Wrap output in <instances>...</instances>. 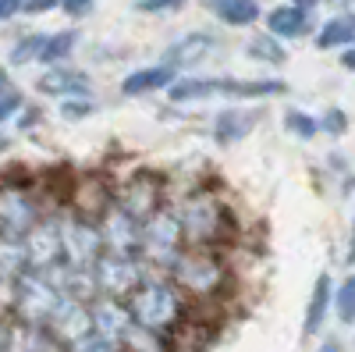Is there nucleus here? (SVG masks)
Here are the masks:
<instances>
[{
	"label": "nucleus",
	"instance_id": "obj_1",
	"mask_svg": "<svg viewBox=\"0 0 355 352\" xmlns=\"http://www.w3.org/2000/svg\"><path fill=\"white\" fill-rule=\"evenodd\" d=\"M128 306H132L135 324L150 328V331H157L164 338H174L192 320L185 292L178 288L171 278H164V274H150V278H146L142 288L128 299Z\"/></svg>",
	"mask_w": 355,
	"mask_h": 352
},
{
	"label": "nucleus",
	"instance_id": "obj_2",
	"mask_svg": "<svg viewBox=\"0 0 355 352\" xmlns=\"http://www.w3.org/2000/svg\"><path fill=\"white\" fill-rule=\"evenodd\" d=\"M64 299L68 296L57 281V271H25L4 285V313L36 328H50Z\"/></svg>",
	"mask_w": 355,
	"mask_h": 352
},
{
	"label": "nucleus",
	"instance_id": "obj_3",
	"mask_svg": "<svg viewBox=\"0 0 355 352\" xmlns=\"http://www.w3.org/2000/svg\"><path fill=\"white\" fill-rule=\"evenodd\" d=\"M171 281L185 292L189 303L210 306L220 303L231 288V271L220 249H185V256L178 260V267L171 271Z\"/></svg>",
	"mask_w": 355,
	"mask_h": 352
},
{
	"label": "nucleus",
	"instance_id": "obj_4",
	"mask_svg": "<svg viewBox=\"0 0 355 352\" xmlns=\"http://www.w3.org/2000/svg\"><path fill=\"white\" fill-rule=\"evenodd\" d=\"M174 214L185 228L192 249H220L231 239V214L214 192H189L174 203Z\"/></svg>",
	"mask_w": 355,
	"mask_h": 352
},
{
	"label": "nucleus",
	"instance_id": "obj_5",
	"mask_svg": "<svg viewBox=\"0 0 355 352\" xmlns=\"http://www.w3.org/2000/svg\"><path fill=\"white\" fill-rule=\"evenodd\" d=\"M185 249H189V239H185V228H182V221H178L174 207H164L160 214H153L142 224L139 260L146 263L150 274L171 278V271L178 267V260L185 256Z\"/></svg>",
	"mask_w": 355,
	"mask_h": 352
},
{
	"label": "nucleus",
	"instance_id": "obj_6",
	"mask_svg": "<svg viewBox=\"0 0 355 352\" xmlns=\"http://www.w3.org/2000/svg\"><path fill=\"white\" fill-rule=\"evenodd\" d=\"M46 214L40 210L36 192H28V185L11 182L4 185V199H0V242H25V235L33 231Z\"/></svg>",
	"mask_w": 355,
	"mask_h": 352
},
{
	"label": "nucleus",
	"instance_id": "obj_7",
	"mask_svg": "<svg viewBox=\"0 0 355 352\" xmlns=\"http://www.w3.org/2000/svg\"><path fill=\"white\" fill-rule=\"evenodd\" d=\"M93 278H96V288L100 296L107 299H117V303H128L135 292L142 288V281L150 278L146 263L139 256H117V253H103L100 263L93 267Z\"/></svg>",
	"mask_w": 355,
	"mask_h": 352
},
{
	"label": "nucleus",
	"instance_id": "obj_8",
	"mask_svg": "<svg viewBox=\"0 0 355 352\" xmlns=\"http://www.w3.org/2000/svg\"><path fill=\"white\" fill-rule=\"evenodd\" d=\"M61 235H64V267L71 271H93L100 256L107 253L100 224L82 214L61 217Z\"/></svg>",
	"mask_w": 355,
	"mask_h": 352
},
{
	"label": "nucleus",
	"instance_id": "obj_9",
	"mask_svg": "<svg viewBox=\"0 0 355 352\" xmlns=\"http://www.w3.org/2000/svg\"><path fill=\"white\" fill-rule=\"evenodd\" d=\"M114 203L125 214H132L139 224H146L153 214H160L167 207V203H164V178H157L153 171H135L128 182L117 185Z\"/></svg>",
	"mask_w": 355,
	"mask_h": 352
},
{
	"label": "nucleus",
	"instance_id": "obj_10",
	"mask_svg": "<svg viewBox=\"0 0 355 352\" xmlns=\"http://www.w3.org/2000/svg\"><path fill=\"white\" fill-rule=\"evenodd\" d=\"M25 253H28V271H57V267H64L61 217L46 214L33 231H28L25 235Z\"/></svg>",
	"mask_w": 355,
	"mask_h": 352
},
{
	"label": "nucleus",
	"instance_id": "obj_11",
	"mask_svg": "<svg viewBox=\"0 0 355 352\" xmlns=\"http://www.w3.org/2000/svg\"><path fill=\"white\" fill-rule=\"evenodd\" d=\"M0 352H68V345L50 328H36L4 313V349Z\"/></svg>",
	"mask_w": 355,
	"mask_h": 352
},
{
	"label": "nucleus",
	"instance_id": "obj_12",
	"mask_svg": "<svg viewBox=\"0 0 355 352\" xmlns=\"http://www.w3.org/2000/svg\"><path fill=\"white\" fill-rule=\"evenodd\" d=\"M100 231H103L107 253L139 256V249H142V224H139L132 214H125L121 207H117V203L100 217Z\"/></svg>",
	"mask_w": 355,
	"mask_h": 352
},
{
	"label": "nucleus",
	"instance_id": "obj_13",
	"mask_svg": "<svg viewBox=\"0 0 355 352\" xmlns=\"http://www.w3.org/2000/svg\"><path fill=\"white\" fill-rule=\"evenodd\" d=\"M220 47V40L214 33H185L182 40H174L167 50H164V61L167 68L182 72V68H199L202 61H210L214 50Z\"/></svg>",
	"mask_w": 355,
	"mask_h": 352
},
{
	"label": "nucleus",
	"instance_id": "obj_14",
	"mask_svg": "<svg viewBox=\"0 0 355 352\" xmlns=\"http://www.w3.org/2000/svg\"><path fill=\"white\" fill-rule=\"evenodd\" d=\"M36 90L43 97H57V100H82V97H93V82H89L85 72L78 68H68V65H57V68H46L40 78H36Z\"/></svg>",
	"mask_w": 355,
	"mask_h": 352
},
{
	"label": "nucleus",
	"instance_id": "obj_15",
	"mask_svg": "<svg viewBox=\"0 0 355 352\" xmlns=\"http://www.w3.org/2000/svg\"><path fill=\"white\" fill-rule=\"evenodd\" d=\"M50 331L61 338L64 345H75L89 335H96V324H93V303H78V299H64L61 310H57Z\"/></svg>",
	"mask_w": 355,
	"mask_h": 352
},
{
	"label": "nucleus",
	"instance_id": "obj_16",
	"mask_svg": "<svg viewBox=\"0 0 355 352\" xmlns=\"http://www.w3.org/2000/svg\"><path fill=\"white\" fill-rule=\"evenodd\" d=\"M93 324H96V335H100V338L121 345L125 335L135 328V317H132V306H128V303H117V299L100 296V299L93 303Z\"/></svg>",
	"mask_w": 355,
	"mask_h": 352
},
{
	"label": "nucleus",
	"instance_id": "obj_17",
	"mask_svg": "<svg viewBox=\"0 0 355 352\" xmlns=\"http://www.w3.org/2000/svg\"><path fill=\"white\" fill-rule=\"evenodd\" d=\"M256 125H259V110H252V107H224V110L214 114V142L217 146H234V142H242Z\"/></svg>",
	"mask_w": 355,
	"mask_h": 352
},
{
	"label": "nucleus",
	"instance_id": "obj_18",
	"mask_svg": "<svg viewBox=\"0 0 355 352\" xmlns=\"http://www.w3.org/2000/svg\"><path fill=\"white\" fill-rule=\"evenodd\" d=\"M334 278L327 271H320L313 288H309V303H306V320H302V335H320V328L327 324V317L334 310Z\"/></svg>",
	"mask_w": 355,
	"mask_h": 352
},
{
	"label": "nucleus",
	"instance_id": "obj_19",
	"mask_svg": "<svg viewBox=\"0 0 355 352\" xmlns=\"http://www.w3.org/2000/svg\"><path fill=\"white\" fill-rule=\"evenodd\" d=\"M178 82V72L167 68V65H150V68H135L125 75L121 82V93L125 97H150V93H167L171 85Z\"/></svg>",
	"mask_w": 355,
	"mask_h": 352
},
{
	"label": "nucleus",
	"instance_id": "obj_20",
	"mask_svg": "<svg viewBox=\"0 0 355 352\" xmlns=\"http://www.w3.org/2000/svg\"><path fill=\"white\" fill-rule=\"evenodd\" d=\"M309 28H313V15L295 4H277L274 11H266V33H274L277 40H302Z\"/></svg>",
	"mask_w": 355,
	"mask_h": 352
},
{
	"label": "nucleus",
	"instance_id": "obj_21",
	"mask_svg": "<svg viewBox=\"0 0 355 352\" xmlns=\"http://www.w3.org/2000/svg\"><path fill=\"white\" fill-rule=\"evenodd\" d=\"M316 47L320 50H348V47H355V11H338L334 18L320 22Z\"/></svg>",
	"mask_w": 355,
	"mask_h": 352
},
{
	"label": "nucleus",
	"instance_id": "obj_22",
	"mask_svg": "<svg viewBox=\"0 0 355 352\" xmlns=\"http://www.w3.org/2000/svg\"><path fill=\"white\" fill-rule=\"evenodd\" d=\"M288 85L281 78H220V97L231 100H266L281 97Z\"/></svg>",
	"mask_w": 355,
	"mask_h": 352
},
{
	"label": "nucleus",
	"instance_id": "obj_23",
	"mask_svg": "<svg viewBox=\"0 0 355 352\" xmlns=\"http://www.w3.org/2000/svg\"><path fill=\"white\" fill-rule=\"evenodd\" d=\"M206 11L231 28H249L259 22V0H206Z\"/></svg>",
	"mask_w": 355,
	"mask_h": 352
},
{
	"label": "nucleus",
	"instance_id": "obj_24",
	"mask_svg": "<svg viewBox=\"0 0 355 352\" xmlns=\"http://www.w3.org/2000/svg\"><path fill=\"white\" fill-rule=\"evenodd\" d=\"M210 97H220V78H210V75H185L167 90L171 103H199Z\"/></svg>",
	"mask_w": 355,
	"mask_h": 352
},
{
	"label": "nucleus",
	"instance_id": "obj_25",
	"mask_svg": "<svg viewBox=\"0 0 355 352\" xmlns=\"http://www.w3.org/2000/svg\"><path fill=\"white\" fill-rule=\"evenodd\" d=\"M245 53L259 65H284L288 61V50H284V40H277L274 33H256L249 43H245Z\"/></svg>",
	"mask_w": 355,
	"mask_h": 352
},
{
	"label": "nucleus",
	"instance_id": "obj_26",
	"mask_svg": "<svg viewBox=\"0 0 355 352\" xmlns=\"http://www.w3.org/2000/svg\"><path fill=\"white\" fill-rule=\"evenodd\" d=\"M117 349L121 352H174V342L157 335V331H150V328H142V324H135Z\"/></svg>",
	"mask_w": 355,
	"mask_h": 352
},
{
	"label": "nucleus",
	"instance_id": "obj_27",
	"mask_svg": "<svg viewBox=\"0 0 355 352\" xmlns=\"http://www.w3.org/2000/svg\"><path fill=\"white\" fill-rule=\"evenodd\" d=\"M46 33H25L11 43L8 50V65H33V61H43V50H46Z\"/></svg>",
	"mask_w": 355,
	"mask_h": 352
},
{
	"label": "nucleus",
	"instance_id": "obj_28",
	"mask_svg": "<svg viewBox=\"0 0 355 352\" xmlns=\"http://www.w3.org/2000/svg\"><path fill=\"white\" fill-rule=\"evenodd\" d=\"M75 47H78V33H75V28H61V33H50L46 50H43V61H40V65H46V68L64 65L68 57L75 53Z\"/></svg>",
	"mask_w": 355,
	"mask_h": 352
},
{
	"label": "nucleus",
	"instance_id": "obj_29",
	"mask_svg": "<svg viewBox=\"0 0 355 352\" xmlns=\"http://www.w3.org/2000/svg\"><path fill=\"white\" fill-rule=\"evenodd\" d=\"M284 128H288L295 139H302V142H309L313 135L323 132V128H320V117H313V114H306V110H299V107H288V110H284Z\"/></svg>",
	"mask_w": 355,
	"mask_h": 352
},
{
	"label": "nucleus",
	"instance_id": "obj_30",
	"mask_svg": "<svg viewBox=\"0 0 355 352\" xmlns=\"http://www.w3.org/2000/svg\"><path fill=\"white\" fill-rule=\"evenodd\" d=\"M334 313H338L341 324H355V271L334 292Z\"/></svg>",
	"mask_w": 355,
	"mask_h": 352
},
{
	"label": "nucleus",
	"instance_id": "obj_31",
	"mask_svg": "<svg viewBox=\"0 0 355 352\" xmlns=\"http://www.w3.org/2000/svg\"><path fill=\"white\" fill-rule=\"evenodd\" d=\"M21 110H25V97L15 90L11 75L4 72V75H0V121H11V117L21 114Z\"/></svg>",
	"mask_w": 355,
	"mask_h": 352
},
{
	"label": "nucleus",
	"instance_id": "obj_32",
	"mask_svg": "<svg viewBox=\"0 0 355 352\" xmlns=\"http://www.w3.org/2000/svg\"><path fill=\"white\" fill-rule=\"evenodd\" d=\"M93 114H96V100H93V97L64 100V103H61V117H68V121H82V117H93Z\"/></svg>",
	"mask_w": 355,
	"mask_h": 352
},
{
	"label": "nucleus",
	"instance_id": "obj_33",
	"mask_svg": "<svg viewBox=\"0 0 355 352\" xmlns=\"http://www.w3.org/2000/svg\"><path fill=\"white\" fill-rule=\"evenodd\" d=\"M320 128L327 132V135H334V139H338V135H345V132H348V114H345V110H338V107H331L327 114L320 117Z\"/></svg>",
	"mask_w": 355,
	"mask_h": 352
},
{
	"label": "nucleus",
	"instance_id": "obj_34",
	"mask_svg": "<svg viewBox=\"0 0 355 352\" xmlns=\"http://www.w3.org/2000/svg\"><path fill=\"white\" fill-rule=\"evenodd\" d=\"M189 0H135V8L146 15H167V11H182Z\"/></svg>",
	"mask_w": 355,
	"mask_h": 352
},
{
	"label": "nucleus",
	"instance_id": "obj_35",
	"mask_svg": "<svg viewBox=\"0 0 355 352\" xmlns=\"http://www.w3.org/2000/svg\"><path fill=\"white\" fill-rule=\"evenodd\" d=\"M68 352H121V349H117L114 342H107V338H100V335H89V338L68 345Z\"/></svg>",
	"mask_w": 355,
	"mask_h": 352
},
{
	"label": "nucleus",
	"instance_id": "obj_36",
	"mask_svg": "<svg viewBox=\"0 0 355 352\" xmlns=\"http://www.w3.org/2000/svg\"><path fill=\"white\" fill-rule=\"evenodd\" d=\"M93 8H96V0H61V11L68 18H85Z\"/></svg>",
	"mask_w": 355,
	"mask_h": 352
},
{
	"label": "nucleus",
	"instance_id": "obj_37",
	"mask_svg": "<svg viewBox=\"0 0 355 352\" xmlns=\"http://www.w3.org/2000/svg\"><path fill=\"white\" fill-rule=\"evenodd\" d=\"M53 8H61V0H25L21 4V15H46Z\"/></svg>",
	"mask_w": 355,
	"mask_h": 352
},
{
	"label": "nucleus",
	"instance_id": "obj_38",
	"mask_svg": "<svg viewBox=\"0 0 355 352\" xmlns=\"http://www.w3.org/2000/svg\"><path fill=\"white\" fill-rule=\"evenodd\" d=\"M21 4H25V0H0V18L11 22L15 15H21Z\"/></svg>",
	"mask_w": 355,
	"mask_h": 352
},
{
	"label": "nucleus",
	"instance_id": "obj_39",
	"mask_svg": "<svg viewBox=\"0 0 355 352\" xmlns=\"http://www.w3.org/2000/svg\"><path fill=\"white\" fill-rule=\"evenodd\" d=\"M345 267H355V217H352V231H348V249H345Z\"/></svg>",
	"mask_w": 355,
	"mask_h": 352
},
{
	"label": "nucleus",
	"instance_id": "obj_40",
	"mask_svg": "<svg viewBox=\"0 0 355 352\" xmlns=\"http://www.w3.org/2000/svg\"><path fill=\"white\" fill-rule=\"evenodd\" d=\"M338 57H341V68H345V72H355V47H348V50H341Z\"/></svg>",
	"mask_w": 355,
	"mask_h": 352
},
{
	"label": "nucleus",
	"instance_id": "obj_41",
	"mask_svg": "<svg viewBox=\"0 0 355 352\" xmlns=\"http://www.w3.org/2000/svg\"><path fill=\"white\" fill-rule=\"evenodd\" d=\"M288 4H295V8H302V11H309V15H313V11L320 8V0H288Z\"/></svg>",
	"mask_w": 355,
	"mask_h": 352
},
{
	"label": "nucleus",
	"instance_id": "obj_42",
	"mask_svg": "<svg viewBox=\"0 0 355 352\" xmlns=\"http://www.w3.org/2000/svg\"><path fill=\"white\" fill-rule=\"evenodd\" d=\"M327 4H334L341 11H355V0H327Z\"/></svg>",
	"mask_w": 355,
	"mask_h": 352
},
{
	"label": "nucleus",
	"instance_id": "obj_43",
	"mask_svg": "<svg viewBox=\"0 0 355 352\" xmlns=\"http://www.w3.org/2000/svg\"><path fill=\"white\" fill-rule=\"evenodd\" d=\"M316 352H345V349H341V345H338V342H327V345H320V349H316Z\"/></svg>",
	"mask_w": 355,
	"mask_h": 352
}]
</instances>
